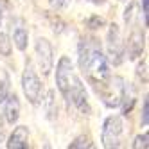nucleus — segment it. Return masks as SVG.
I'll list each match as a JSON object with an SVG mask.
<instances>
[{
	"label": "nucleus",
	"instance_id": "obj_4",
	"mask_svg": "<svg viewBox=\"0 0 149 149\" xmlns=\"http://www.w3.org/2000/svg\"><path fill=\"white\" fill-rule=\"evenodd\" d=\"M22 90L25 93L27 101L33 106H38L41 102V99H43V83L40 81L38 74L34 72L31 63L25 65V70L22 74Z\"/></svg>",
	"mask_w": 149,
	"mask_h": 149
},
{
	"label": "nucleus",
	"instance_id": "obj_17",
	"mask_svg": "<svg viewBox=\"0 0 149 149\" xmlns=\"http://www.w3.org/2000/svg\"><path fill=\"white\" fill-rule=\"evenodd\" d=\"M13 52V41L9 40V36L6 33H0V56L9 58Z\"/></svg>",
	"mask_w": 149,
	"mask_h": 149
},
{
	"label": "nucleus",
	"instance_id": "obj_3",
	"mask_svg": "<svg viewBox=\"0 0 149 149\" xmlns=\"http://www.w3.org/2000/svg\"><path fill=\"white\" fill-rule=\"evenodd\" d=\"M124 92H126L124 77L113 76V77H110V81L102 88L97 90V95L101 97V101L106 108H119L122 102V97H124Z\"/></svg>",
	"mask_w": 149,
	"mask_h": 149
},
{
	"label": "nucleus",
	"instance_id": "obj_12",
	"mask_svg": "<svg viewBox=\"0 0 149 149\" xmlns=\"http://www.w3.org/2000/svg\"><path fill=\"white\" fill-rule=\"evenodd\" d=\"M41 106H43L45 119L54 120L56 117H58V102H56V92L54 90H49L47 92V95L41 99Z\"/></svg>",
	"mask_w": 149,
	"mask_h": 149
},
{
	"label": "nucleus",
	"instance_id": "obj_7",
	"mask_svg": "<svg viewBox=\"0 0 149 149\" xmlns=\"http://www.w3.org/2000/svg\"><path fill=\"white\" fill-rule=\"evenodd\" d=\"M76 77V72H74V65L68 56H61L58 65H56V86L59 90V93L63 95V99L67 97L68 88Z\"/></svg>",
	"mask_w": 149,
	"mask_h": 149
},
{
	"label": "nucleus",
	"instance_id": "obj_1",
	"mask_svg": "<svg viewBox=\"0 0 149 149\" xmlns=\"http://www.w3.org/2000/svg\"><path fill=\"white\" fill-rule=\"evenodd\" d=\"M81 70L84 72L88 83L95 88V92L99 88H102L111 77L110 65H108V59H106L102 49H95L92 54L84 59V63L81 65Z\"/></svg>",
	"mask_w": 149,
	"mask_h": 149
},
{
	"label": "nucleus",
	"instance_id": "obj_21",
	"mask_svg": "<svg viewBox=\"0 0 149 149\" xmlns=\"http://www.w3.org/2000/svg\"><path fill=\"white\" fill-rule=\"evenodd\" d=\"M136 76L138 79H142V83H147V59L146 58L136 65Z\"/></svg>",
	"mask_w": 149,
	"mask_h": 149
},
{
	"label": "nucleus",
	"instance_id": "obj_6",
	"mask_svg": "<svg viewBox=\"0 0 149 149\" xmlns=\"http://www.w3.org/2000/svg\"><path fill=\"white\" fill-rule=\"evenodd\" d=\"M65 101L68 104H72L74 108H76L79 113L83 115H90L92 113V106H90V101H88V92L86 88H84V84L83 81L76 76L70 84V88H68V93H67V97Z\"/></svg>",
	"mask_w": 149,
	"mask_h": 149
},
{
	"label": "nucleus",
	"instance_id": "obj_24",
	"mask_svg": "<svg viewBox=\"0 0 149 149\" xmlns=\"http://www.w3.org/2000/svg\"><path fill=\"white\" fill-rule=\"evenodd\" d=\"M147 15H149V0H142V16H144V25H147Z\"/></svg>",
	"mask_w": 149,
	"mask_h": 149
},
{
	"label": "nucleus",
	"instance_id": "obj_16",
	"mask_svg": "<svg viewBox=\"0 0 149 149\" xmlns=\"http://www.w3.org/2000/svg\"><path fill=\"white\" fill-rule=\"evenodd\" d=\"M136 18H138V4L136 2H131L130 6L126 7V11H124V22L127 25H135Z\"/></svg>",
	"mask_w": 149,
	"mask_h": 149
},
{
	"label": "nucleus",
	"instance_id": "obj_2",
	"mask_svg": "<svg viewBox=\"0 0 149 149\" xmlns=\"http://www.w3.org/2000/svg\"><path fill=\"white\" fill-rule=\"evenodd\" d=\"M106 59L111 63L113 67H119L124 63L126 52H124V41L120 34V27L117 24H111L108 27V34H106Z\"/></svg>",
	"mask_w": 149,
	"mask_h": 149
},
{
	"label": "nucleus",
	"instance_id": "obj_18",
	"mask_svg": "<svg viewBox=\"0 0 149 149\" xmlns=\"http://www.w3.org/2000/svg\"><path fill=\"white\" fill-rule=\"evenodd\" d=\"M106 25V20L102 18V16H99V15H92L88 20H86V27L90 29V31H99V29H102Z\"/></svg>",
	"mask_w": 149,
	"mask_h": 149
},
{
	"label": "nucleus",
	"instance_id": "obj_15",
	"mask_svg": "<svg viewBox=\"0 0 149 149\" xmlns=\"http://www.w3.org/2000/svg\"><path fill=\"white\" fill-rule=\"evenodd\" d=\"M92 147H93V142L88 135H79L68 144V149H92Z\"/></svg>",
	"mask_w": 149,
	"mask_h": 149
},
{
	"label": "nucleus",
	"instance_id": "obj_25",
	"mask_svg": "<svg viewBox=\"0 0 149 149\" xmlns=\"http://www.w3.org/2000/svg\"><path fill=\"white\" fill-rule=\"evenodd\" d=\"M4 142H6V127H4L2 117H0V146H4Z\"/></svg>",
	"mask_w": 149,
	"mask_h": 149
},
{
	"label": "nucleus",
	"instance_id": "obj_28",
	"mask_svg": "<svg viewBox=\"0 0 149 149\" xmlns=\"http://www.w3.org/2000/svg\"><path fill=\"white\" fill-rule=\"evenodd\" d=\"M119 2H126V0H119Z\"/></svg>",
	"mask_w": 149,
	"mask_h": 149
},
{
	"label": "nucleus",
	"instance_id": "obj_11",
	"mask_svg": "<svg viewBox=\"0 0 149 149\" xmlns=\"http://www.w3.org/2000/svg\"><path fill=\"white\" fill-rule=\"evenodd\" d=\"M6 147L7 149H27L29 147V127L27 126H16L7 138Z\"/></svg>",
	"mask_w": 149,
	"mask_h": 149
},
{
	"label": "nucleus",
	"instance_id": "obj_13",
	"mask_svg": "<svg viewBox=\"0 0 149 149\" xmlns=\"http://www.w3.org/2000/svg\"><path fill=\"white\" fill-rule=\"evenodd\" d=\"M136 102V93H135V88L131 86V84H127L126 83V92H124V97H122V102L119 108H122V115H130L131 110H133V106Z\"/></svg>",
	"mask_w": 149,
	"mask_h": 149
},
{
	"label": "nucleus",
	"instance_id": "obj_19",
	"mask_svg": "<svg viewBox=\"0 0 149 149\" xmlns=\"http://www.w3.org/2000/svg\"><path fill=\"white\" fill-rule=\"evenodd\" d=\"M9 93V76L2 70L0 72V104L4 102V99L7 97Z\"/></svg>",
	"mask_w": 149,
	"mask_h": 149
},
{
	"label": "nucleus",
	"instance_id": "obj_10",
	"mask_svg": "<svg viewBox=\"0 0 149 149\" xmlns=\"http://www.w3.org/2000/svg\"><path fill=\"white\" fill-rule=\"evenodd\" d=\"M4 120L7 124H16L18 119H20V99H18V95L13 92H9L7 93V97L4 99Z\"/></svg>",
	"mask_w": 149,
	"mask_h": 149
},
{
	"label": "nucleus",
	"instance_id": "obj_23",
	"mask_svg": "<svg viewBox=\"0 0 149 149\" xmlns=\"http://www.w3.org/2000/svg\"><path fill=\"white\" fill-rule=\"evenodd\" d=\"M70 0H49V6L54 9V11H61V9L68 7Z\"/></svg>",
	"mask_w": 149,
	"mask_h": 149
},
{
	"label": "nucleus",
	"instance_id": "obj_22",
	"mask_svg": "<svg viewBox=\"0 0 149 149\" xmlns=\"http://www.w3.org/2000/svg\"><path fill=\"white\" fill-rule=\"evenodd\" d=\"M140 124L144 127H147V124H149V99H147V95L144 97V102H142V119H140Z\"/></svg>",
	"mask_w": 149,
	"mask_h": 149
},
{
	"label": "nucleus",
	"instance_id": "obj_27",
	"mask_svg": "<svg viewBox=\"0 0 149 149\" xmlns=\"http://www.w3.org/2000/svg\"><path fill=\"white\" fill-rule=\"evenodd\" d=\"M90 2H92V4H95V6H102L106 0H90Z\"/></svg>",
	"mask_w": 149,
	"mask_h": 149
},
{
	"label": "nucleus",
	"instance_id": "obj_20",
	"mask_svg": "<svg viewBox=\"0 0 149 149\" xmlns=\"http://www.w3.org/2000/svg\"><path fill=\"white\" fill-rule=\"evenodd\" d=\"M133 149H147L149 147V133H140V135H136L135 136V140L131 144Z\"/></svg>",
	"mask_w": 149,
	"mask_h": 149
},
{
	"label": "nucleus",
	"instance_id": "obj_26",
	"mask_svg": "<svg viewBox=\"0 0 149 149\" xmlns=\"http://www.w3.org/2000/svg\"><path fill=\"white\" fill-rule=\"evenodd\" d=\"M2 18H4V9H2V0H0V25H2Z\"/></svg>",
	"mask_w": 149,
	"mask_h": 149
},
{
	"label": "nucleus",
	"instance_id": "obj_14",
	"mask_svg": "<svg viewBox=\"0 0 149 149\" xmlns=\"http://www.w3.org/2000/svg\"><path fill=\"white\" fill-rule=\"evenodd\" d=\"M13 43L20 52H24L27 49V45H29V31L24 25H18V27L13 29Z\"/></svg>",
	"mask_w": 149,
	"mask_h": 149
},
{
	"label": "nucleus",
	"instance_id": "obj_9",
	"mask_svg": "<svg viewBox=\"0 0 149 149\" xmlns=\"http://www.w3.org/2000/svg\"><path fill=\"white\" fill-rule=\"evenodd\" d=\"M144 50H146V34L138 29H133L130 36H127V40L124 41V52H126L127 59L130 61L140 59Z\"/></svg>",
	"mask_w": 149,
	"mask_h": 149
},
{
	"label": "nucleus",
	"instance_id": "obj_5",
	"mask_svg": "<svg viewBox=\"0 0 149 149\" xmlns=\"http://www.w3.org/2000/svg\"><path fill=\"white\" fill-rule=\"evenodd\" d=\"M122 133H124V122L122 117L119 115H110L102 124V131H101V142L106 149H117L120 147L122 140Z\"/></svg>",
	"mask_w": 149,
	"mask_h": 149
},
{
	"label": "nucleus",
	"instance_id": "obj_8",
	"mask_svg": "<svg viewBox=\"0 0 149 149\" xmlns=\"http://www.w3.org/2000/svg\"><path fill=\"white\" fill-rule=\"evenodd\" d=\"M34 54H36V61H38V67L41 70L43 76H49L52 65H54V50H52V45L47 38H36V43H34Z\"/></svg>",
	"mask_w": 149,
	"mask_h": 149
}]
</instances>
